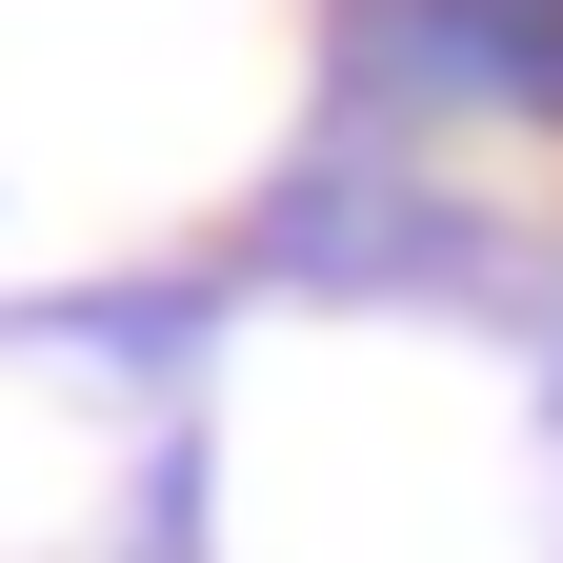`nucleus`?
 I'll return each mask as SVG.
<instances>
[{
    "mask_svg": "<svg viewBox=\"0 0 563 563\" xmlns=\"http://www.w3.org/2000/svg\"><path fill=\"white\" fill-rule=\"evenodd\" d=\"M262 262H302V282H463L483 222L422 162H363V141H342V162H302V181L262 201Z\"/></svg>",
    "mask_w": 563,
    "mask_h": 563,
    "instance_id": "nucleus-1",
    "label": "nucleus"
},
{
    "mask_svg": "<svg viewBox=\"0 0 563 563\" xmlns=\"http://www.w3.org/2000/svg\"><path fill=\"white\" fill-rule=\"evenodd\" d=\"M363 81L383 101L563 121V0H363Z\"/></svg>",
    "mask_w": 563,
    "mask_h": 563,
    "instance_id": "nucleus-2",
    "label": "nucleus"
}]
</instances>
